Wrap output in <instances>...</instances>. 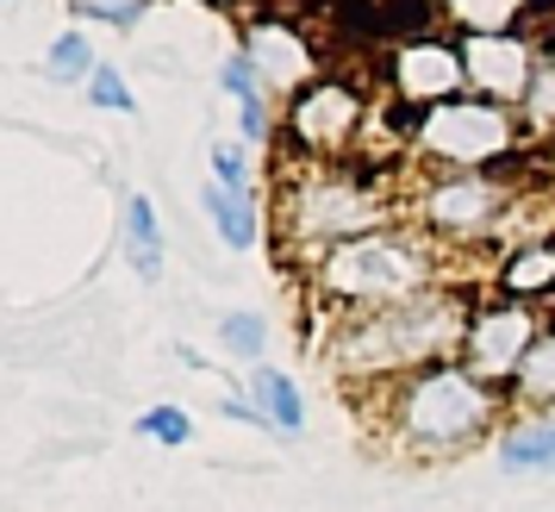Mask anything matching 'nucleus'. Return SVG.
<instances>
[{
    "label": "nucleus",
    "instance_id": "1",
    "mask_svg": "<svg viewBox=\"0 0 555 512\" xmlns=\"http://www.w3.org/2000/svg\"><path fill=\"white\" fill-rule=\"evenodd\" d=\"M505 419V387L480 382L462 357L412 369L380 394V432L405 462H443L475 450Z\"/></svg>",
    "mask_w": 555,
    "mask_h": 512
},
{
    "label": "nucleus",
    "instance_id": "2",
    "mask_svg": "<svg viewBox=\"0 0 555 512\" xmlns=\"http://www.w3.org/2000/svg\"><path fill=\"white\" fill-rule=\"evenodd\" d=\"M468 307L450 287H437L412 307H387V312H356V319H331V344L325 362L350 382H380L393 387L412 369H430V362L462 357V325H468Z\"/></svg>",
    "mask_w": 555,
    "mask_h": 512
},
{
    "label": "nucleus",
    "instance_id": "3",
    "mask_svg": "<svg viewBox=\"0 0 555 512\" xmlns=\"http://www.w3.org/2000/svg\"><path fill=\"white\" fill-rule=\"evenodd\" d=\"M437 244L418 226H387L369 231L356 244H337L331 256L312 263V287L331 307V319H356V312H387V307H412L443 287L437 276Z\"/></svg>",
    "mask_w": 555,
    "mask_h": 512
},
{
    "label": "nucleus",
    "instance_id": "4",
    "mask_svg": "<svg viewBox=\"0 0 555 512\" xmlns=\"http://www.w3.org/2000/svg\"><path fill=\"white\" fill-rule=\"evenodd\" d=\"M387 226H400V206L380 188V176H362L356 163H300L281 188V231L306 269L337 244H356Z\"/></svg>",
    "mask_w": 555,
    "mask_h": 512
},
{
    "label": "nucleus",
    "instance_id": "5",
    "mask_svg": "<svg viewBox=\"0 0 555 512\" xmlns=\"http://www.w3.org/2000/svg\"><path fill=\"white\" fill-rule=\"evenodd\" d=\"M412 156L425 163L430 176H462V169H500L518 156L525 119L500 101H480V94H455L443 106H425L412 126Z\"/></svg>",
    "mask_w": 555,
    "mask_h": 512
},
{
    "label": "nucleus",
    "instance_id": "6",
    "mask_svg": "<svg viewBox=\"0 0 555 512\" xmlns=\"http://www.w3.org/2000/svg\"><path fill=\"white\" fill-rule=\"evenodd\" d=\"M512 213L518 188L500 169H462V176H430L405 206V226H418L437 251H475L487 238H505Z\"/></svg>",
    "mask_w": 555,
    "mask_h": 512
},
{
    "label": "nucleus",
    "instance_id": "7",
    "mask_svg": "<svg viewBox=\"0 0 555 512\" xmlns=\"http://www.w3.org/2000/svg\"><path fill=\"white\" fill-rule=\"evenodd\" d=\"M362 131H369V101L344 76L306 81L300 94L287 101V144L306 163H350V151L362 144Z\"/></svg>",
    "mask_w": 555,
    "mask_h": 512
},
{
    "label": "nucleus",
    "instance_id": "8",
    "mask_svg": "<svg viewBox=\"0 0 555 512\" xmlns=\"http://www.w3.org/2000/svg\"><path fill=\"white\" fill-rule=\"evenodd\" d=\"M537 332H543V319H537L530 300H512V294L475 300V307H468V325H462V362L475 369L480 382L512 387L518 362H525L530 344H537Z\"/></svg>",
    "mask_w": 555,
    "mask_h": 512
},
{
    "label": "nucleus",
    "instance_id": "9",
    "mask_svg": "<svg viewBox=\"0 0 555 512\" xmlns=\"http://www.w3.org/2000/svg\"><path fill=\"white\" fill-rule=\"evenodd\" d=\"M537 44L525 31H487V38H462V69H468V94L500 106H525L530 81H537Z\"/></svg>",
    "mask_w": 555,
    "mask_h": 512
},
{
    "label": "nucleus",
    "instance_id": "10",
    "mask_svg": "<svg viewBox=\"0 0 555 512\" xmlns=\"http://www.w3.org/2000/svg\"><path fill=\"white\" fill-rule=\"evenodd\" d=\"M393 101H405L412 113L425 106H443L455 94H468V69H462V44H443V38H412L393 51Z\"/></svg>",
    "mask_w": 555,
    "mask_h": 512
},
{
    "label": "nucleus",
    "instance_id": "11",
    "mask_svg": "<svg viewBox=\"0 0 555 512\" xmlns=\"http://www.w3.org/2000/svg\"><path fill=\"white\" fill-rule=\"evenodd\" d=\"M244 56L256 63V76L269 81V88H294V94H300L306 81H319L312 76V69H319L312 44H306L294 26H281V20H262V26L244 31Z\"/></svg>",
    "mask_w": 555,
    "mask_h": 512
},
{
    "label": "nucleus",
    "instance_id": "12",
    "mask_svg": "<svg viewBox=\"0 0 555 512\" xmlns=\"http://www.w3.org/2000/svg\"><path fill=\"white\" fill-rule=\"evenodd\" d=\"M493 282H500V294H512V300H550L555 294V231L550 238H525V244H512L505 251V263L493 269Z\"/></svg>",
    "mask_w": 555,
    "mask_h": 512
},
{
    "label": "nucleus",
    "instance_id": "13",
    "mask_svg": "<svg viewBox=\"0 0 555 512\" xmlns=\"http://www.w3.org/2000/svg\"><path fill=\"white\" fill-rule=\"evenodd\" d=\"M500 469H512V475H550L555 469V412H518L505 425Z\"/></svg>",
    "mask_w": 555,
    "mask_h": 512
},
{
    "label": "nucleus",
    "instance_id": "14",
    "mask_svg": "<svg viewBox=\"0 0 555 512\" xmlns=\"http://www.w3.org/2000/svg\"><path fill=\"white\" fill-rule=\"evenodd\" d=\"M250 400L262 407V419L275 425V437H300L306 432V394L287 369H269V362H250Z\"/></svg>",
    "mask_w": 555,
    "mask_h": 512
},
{
    "label": "nucleus",
    "instance_id": "15",
    "mask_svg": "<svg viewBox=\"0 0 555 512\" xmlns=\"http://www.w3.org/2000/svg\"><path fill=\"white\" fill-rule=\"evenodd\" d=\"M505 407H518V412H555V325H543V332H537L530 357L518 362V375H512V387H505Z\"/></svg>",
    "mask_w": 555,
    "mask_h": 512
},
{
    "label": "nucleus",
    "instance_id": "16",
    "mask_svg": "<svg viewBox=\"0 0 555 512\" xmlns=\"http://www.w3.org/2000/svg\"><path fill=\"white\" fill-rule=\"evenodd\" d=\"M126 256L138 269V282H163V219H156L151 194L126 201Z\"/></svg>",
    "mask_w": 555,
    "mask_h": 512
},
{
    "label": "nucleus",
    "instance_id": "17",
    "mask_svg": "<svg viewBox=\"0 0 555 512\" xmlns=\"http://www.w3.org/2000/svg\"><path fill=\"white\" fill-rule=\"evenodd\" d=\"M206 219L225 238L231 251H256L262 238V213H256V194H231V188H206Z\"/></svg>",
    "mask_w": 555,
    "mask_h": 512
},
{
    "label": "nucleus",
    "instance_id": "18",
    "mask_svg": "<svg viewBox=\"0 0 555 512\" xmlns=\"http://www.w3.org/2000/svg\"><path fill=\"white\" fill-rule=\"evenodd\" d=\"M530 0H443V20L462 38H487V31H518Z\"/></svg>",
    "mask_w": 555,
    "mask_h": 512
},
{
    "label": "nucleus",
    "instance_id": "19",
    "mask_svg": "<svg viewBox=\"0 0 555 512\" xmlns=\"http://www.w3.org/2000/svg\"><path fill=\"white\" fill-rule=\"evenodd\" d=\"M94 69H101V63H94V44H88L81 31H63V38L51 44V56H44V76L63 81V88H76V81H94Z\"/></svg>",
    "mask_w": 555,
    "mask_h": 512
},
{
    "label": "nucleus",
    "instance_id": "20",
    "mask_svg": "<svg viewBox=\"0 0 555 512\" xmlns=\"http://www.w3.org/2000/svg\"><path fill=\"white\" fill-rule=\"evenodd\" d=\"M219 350H231V357H244V362H262V350H269V319L262 312H231V319H219Z\"/></svg>",
    "mask_w": 555,
    "mask_h": 512
},
{
    "label": "nucleus",
    "instance_id": "21",
    "mask_svg": "<svg viewBox=\"0 0 555 512\" xmlns=\"http://www.w3.org/2000/svg\"><path fill=\"white\" fill-rule=\"evenodd\" d=\"M525 126L555 131V44H543V56H537V81L525 94Z\"/></svg>",
    "mask_w": 555,
    "mask_h": 512
},
{
    "label": "nucleus",
    "instance_id": "22",
    "mask_svg": "<svg viewBox=\"0 0 555 512\" xmlns=\"http://www.w3.org/2000/svg\"><path fill=\"white\" fill-rule=\"evenodd\" d=\"M131 425H138V437H151V444H163V450H181V444L194 437L188 407H151L144 419H131Z\"/></svg>",
    "mask_w": 555,
    "mask_h": 512
},
{
    "label": "nucleus",
    "instance_id": "23",
    "mask_svg": "<svg viewBox=\"0 0 555 512\" xmlns=\"http://www.w3.org/2000/svg\"><path fill=\"white\" fill-rule=\"evenodd\" d=\"M219 88H225L237 106H269V81L256 76V63H250L244 51L225 56V69H219Z\"/></svg>",
    "mask_w": 555,
    "mask_h": 512
},
{
    "label": "nucleus",
    "instance_id": "24",
    "mask_svg": "<svg viewBox=\"0 0 555 512\" xmlns=\"http://www.w3.org/2000/svg\"><path fill=\"white\" fill-rule=\"evenodd\" d=\"M212 188H231V194H256L250 188V151L244 144H212Z\"/></svg>",
    "mask_w": 555,
    "mask_h": 512
},
{
    "label": "nucleus",
    "instance_id": "25",
    "mask_svg": "<svg viewBox=\"0 0 555 512\" xmlns=\"http://www.w3.org/2000/svg\"><path fill=\"white\" fill-rule=\"evenodd\" d=\"M81 20H101V26H131V20H144L156 0H69Z\"/></svg>",
    "mask_w": 555,
    "mask_h": 512
},
{
    "label": "nucleus",
    "instance_id": "26",
    "mask_svg": "<svg viewBox=\"0 0 555 512\" xmlns=\"http://www.w3.org/2000/svg\"><path fill=\"white\" fill-rule=\"evenodd\" d=\"M88 101L106 106V113H131V81L119 76V69H94V81H88Z\"/></svg>",
    "mask_w": 555,
    "mask_h": 512
}]
</instances>
